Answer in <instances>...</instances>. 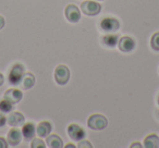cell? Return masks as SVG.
Wrapping results in <instances>:
<instances>
[{
    "instance_id": "obj_14",
    "label": "cell",
    "mask_w": 159,
    "mask_h": 148,
    "mask_svg": "<svg viewBox=\"0 0 159 148\" xmlns=\"http://www.w3.org/2000/svg\"><path fill=\"white\" fill-rule=\"evenodd\" d=\"M35 133H36V128L33 123L29 122L26 124H23V128H22V135L26 141H30V139L34 138L35 136Z\"/></svg>"
},
{
    "instance_id": "obj_4",
    "label": "cell",
    "mask_w": 159,
    "mask_h": 148,
    "mask_svg": "<svg viewBox=\"0 0 159 148\" xmlns=\"http://www.w3.org/2000/svg\"><path fill=\"white\" fill-rule=\"evenodd\" d=\"M100 10H102V6L95 1H91V0H86L81 5V11L87 16H97L99 14Z\"/></svg>"
},
{
    "instance_id": "obj_23",
    "label": "cell",
    "mask_w": 159,
    "mask_h": 148,
    "mask_svg": "<svg viewBox=\"0 0 159 148\" xmlns=\"http://www.w3.org/2000/svg\"><path fill=\"white\" fill-rule=\"evenodd\" d=\"M8 145H9L8 141L3 137H0V148H7Z\"/></svg>"
},
{
    "instance_id": "obj_12",
    "label": "cell",
    "mask_w": 159,
    "mask_h": 148,
    "mask_svg": "<svg viewBox=\"0 0 159 148\" xmlns=\"http://www.w3.org/2000/svg\"><path fill=\"white\" fill-rule=\"evenodd\" d=\"M35 82H36L35 76L31 72H26L24 73V75H23L22 80H21L20 84L23 89H31L35 85Z\"/></svg>"
},
{
    "instance_id": "obj_20",
    "label": "cell",
    "mask_w": 159,
    "mask_h": 148,
    "mask_svg": "<svg viewBox=\"0 0 159 148\" xmlns=\"http://www.w3.org/2000/svg\"><path fill=\"white\" fill-rule=\"evenodd\" d=\"M31 147L32 148H38V147L45 148L46 147V145H45V143L40 138H35V139H33V141H32Z\"/></svg>"
},
{
    "instance_id": "obj_6",
    "label": "cell",
    "mask_w": 159,
    "mask_h": 148,
    "mask_svg": "<svg viewBox=\"0 0 159 148\" xmlns=\"http://www.w3.org/2000/svg\"><path fill=\"white\" fill-rule=\"evenodd\" d=\"M120 27V23L117 19L115 18H105L100 22V29L108 33L117 32Z\"/></svg>"
},
{
    "instance_id": "obj_1",
    "label": "cell",
    "mask_w": 159,
    "mask_h": 148,
    "mask_svg": "<svg viewBox=\"0 0 159 148\" xmlns=\"http://www.w3.org/2000/svg\"><path fill=\"white\" fill-rule=\"evenodd\" d=\"M87 125L92 130L102 131L108 126V120L102 114H92L87 120Z\"/></svg>"
},
{
    "instance_id": "obj_22",
    "label": "cell",
    "mask_w": 159,
    "mask_h": 148,
    "mask_svg": "<svg viewBox=\"0 0 159 148\" xmlns=\"http://www.w3.org/2000/svg\"><path fill=\"white\" fill-rule=\"evenodd\" d=\"M6 122H7V118H6L5 115H3V113L1 112V113H0V128L5 126Z\"/></svg>"
},
{
    "instance_id": "obj_2",
    "label": "cell",
    "mask_w": 159,
    "mask_h": 148,
    "mask_svg": "<svg viewBox=\"0 0 159 148\" xmlns=\"http://www.w3.org/2000/svg\"><path fill=\"white\" fill-rule=\"evenodd\" d=\"M24 66L21 63H16L9 72V83L11 85H19L24 75Z\"/></svg>"
},
{
    "instance_id": "obj_3",
    "label": "cell",
    "mask_w": 159,
    "mask_h": 148,
    "mask_svg": "<svg viewBox=\"0 0 159 148\" xmlns=\"http://www.w3.org/2000/svg\"><path fill=\"white\" fill-rule=\"evenodd\" d=\"M55 80L57 84L66 85L70 80V70L64 64H60L55 70Z\"/></svg>"
},
{
    "instance_id": "obj_25",
    "label": "cell",
    "mask_w": 159,
    "mask_h": 148,
    "mask_svg": "<svg viewBox=\"0 0 159 148\" xmlns=\"http://www.w3.org/2000/svg\"><path fill=\"white\" fill-rule=\"evenodd\" d=\"M134 147H139V148H142V145H141V143H139V141H136V143H134V144H132V145H131V148H134Z\"/></svg>"
},
{
    "instance_id": "obj_11",
    "label": "cell",
    "mask_w": 159,
    "mask_h": 148,
    "mask_svg": "<svg viewBox=\"0 0 159 148\" xmlns=\"http://www.w3.org/2000/svg\"><path fill=\"white\" fill-rule=\"evenodd\" d=\"M3 97H5V99L9 100L12 104H18V102H20L21 99H22L23 94H22V92L16 88H9L6 91Z\"/></svg>"
},
{
    "instance_id": "obj_24",
    "label": "cell",
    "mask_w": 159,
    "mask_h": 148,
    "mask_svg": "<svg viewBox=\"0 0 159 148\" xmlns=\"http://www.w3.org/2000/svg\"><path fill=\"white\" fill-rule=\"evenodd\" d=\"M5 23H6L5 22V18L0 16V29H3V26H5Z\"/></svg>"
},
{
    "instance_id": "obj_18",
    "label": "cell",
    "mask_w": 159,
    "mask_h": 148,
    "mask_svg": "<svg viewBox=\"0 0 159 148\" xmlns=\"http://www.w3.org/2000/svg\"><path fill=\"white\" fill-rule=\"evenodd\" d=\"M13 110V104L10 102L9 100L3 99L0 101V111L2 113H10Z\"/></svg>"
},
{
    "instance_id": "obj_27",
    "label": "cell",
    "mask_w": 159,
    "mask_h": 148,
    "mask_svg": "<svg viewBox=\"0 0 159 148\" xmlns=\"http://www.w3.org/2000/svg\"><path fill=\"white\" fill-rule=\"evenodd\" d=\"M66 148H70V147L74 148V147H75V146H74V145H72V144H69V145H66Z\"/></svg>"
},
{
    "instance_id": "obj_13",
    "label": "cell",
    "mask_w": 159,
    "mask_h": 148,
    "mask_svg": "<svg viewBox=\"0 0 159 148\" xmlns=\"http://www.w3.org/2000/svg\"><path fill=\"white\" fill-rule=\"evenodd\" d=\"M51 130H52V126H51V123L48 121H43L40 122L37 125V128H36V133L39 137H46L50 134Z\"/></svg>"
},
{
    "instance_id": "obj_17",
    "label": "cell",
    "mask_w": 159,
    "mask_h": 148,
    "mask_svg": "<svg viewBox=\"0 0 159 148\" xmlns=\"http://www.w3.org/2000/svg\"><path fill=\"white\" fill-rule=\"evenodd\" d=\"M102 44L105 46H107L108 48H113V47L117 46V44L119 43V37L115 34H109L102 37Z\"/></svg>"
},
{
    "instance_id": "obj_15",
    "label": "cell",
    "mask_w": 159,
    "mask_h": 148,
    "mask_svg": "<svg viewBox=\"0 0 159 148\" xmlns=\"http://www.w3.org/2000/svg\"><path fill=\"white\" fill-rule=\"evenodd\" d=\"M46 143L47 146L50 148H61L63 146V144H62L63 141L57 134H51L49 136H47Z\"/></svg>"
},
{
    "instance_id": "obj_26",
    "label": "cell",
    "mask_w": 159,
    "mask_h": 148,
    "mask_svg": "<svg viewBox=\"0 0 159 148\" xmlns=\"http://www.w3.org/2000/svg\"><path fill=\"white\" fill-rule=\"evenodd\" d=\"M3 83H5V76L0 73V86H1V85H3Z\"/></svg>"
},
{
    "instance_id": "obj_29",
    "label": "cell",
    "mask_w": 159,
    "mask_h": 148,
    "mask_svg": "<svg viewBox=\"0 0 159 148\" xmlns=\"http://www.w3.org/2000/svg\"><path fill=\"white\" fill-rule=\"evenodd\" d=\"M97 1H102V0H97Z\"/></svg>"
},
{
    "instance_id": "obj_10",
    "label": "cell",
    "mask_w": 159,
    "mask_h": 148,
    "mask_svg": "<svg viewBox=\"0 0 159 148\" xmlns=\"http://www.w3.org/2000/svg\"><path fill=\"white\" fill-rule=\"evenodd\" d=\"M22 132L16 128H13L9 131L7 136V141L10 146H18L22 141Z\"/></svg>"
},
{
    "instance_id": "obj_21",
    "label": "cell",
    "mask_w": 159,
    "mask_h": 148,
    "mask_svg": "<svg viewBox=\"0 0 159 148\" xmlns=\"http://www.w3.org/2000/svg\"><path fill=\"white\" fill-rule=\"evenodd\" d=\"M79 147L80 148H83V147H84V148H92L93 146H92L91 141H80Z\"/></svg>"
},
{
    "instance_id": "obj_7",
    "label": "cell",
    "mask_w": 159,
    "mask_h": 148,
    "mask_svg": "<svg viewBox=\"0 0 159 148\" xmlns=\"http://www.w3.org/2000/svg\"><path fill=\"white\" fill-rule=\"evenodd\" d=\"M64 14H66V20L71 23L79 22L80 19H81V12H80V9L75 5L66 6V10H64Z\"/></svg>"
},
{
    "instance_id": "obj_8",
    "label": "cell",
    "mask_w": 159,
    "mask_h": 148,
    "mask_svg": "<svg viewBox=\"0 0 159 148\" xmlns=\"http://www.w3.org/2000/svg\"><path fill=\"white\" fill-rule=\"evenodd\" d=\"M120 51L122 52H130V51L134 50L135 48V42L132 37L129 36H123L122 38H120L119 43H118Z\"/></svg>"
},
{
    "instance_id": "obj_28",
    "label": "cell",
    "mask_w": 159,
    "mask_h": 148,
    "mask_svg": "<svg viewBox=\"0 0 159 148\" xmlns=\"http://www.w3.org/2000/svg\"><path fill=\"white\" fill-rule=\"evenodd\" d=\"M157 102H158V105H159V96H158V99H157Z\"/></svg>"
},
{
    "instance_id": "obj_9",
    "label": "cell",
    "mask_w": 159,
    "mask_h": 148,
    "mask_svg": "<svg viewBox=\"0 0 159 148\" xmlns=\"http://www.w3.org/2000/svg\"><path fill=\"white\" fill-rule=\"evenodd\" d=\"M7 121L9 125L12 126V128H20L24 124L25 118L21 112H10V115L8 117Z\"/></svg>"
},
{
    "instance_id": "obj_16",
    "label": "cell",
    "mask_w": 159,
    "mask_h": 148,
    "mask_svg": "<svg viewBox=\"0 0 159 148\" xmlns=\"http://www.w3.org/2000/svg\"><path fill=\"white\" fill-rule=\"evenodd\" d=\"M144 147L146 148H158L159 147V137L156 134H149L144 139Z\"/></svg>"
},
{
    "instance_id": "obj_5",
    "label": "cell",
    "mask_w": 159,
    "mask_h": 148,
    "mask_svg": "<svg viewBox=\"0 0 159 148\" xmlns=\"http://www.w3.org/2000/svg\"><path fill=\"white\" fill-rule=\"evenodd\" d=\"M68 135L71 139L75 141H82L85 137V131L83 128H81L77 124H70L68 126Z\"/></svg>"
},
{
    "instance_id": "obj_19",
    "label": "cell",
    "mask_w": 159,
    "mask_h": 148,
    "mask_svg": "<svg viewBox=\"0 0 159 148\" xmlns=\"http://www.w3.org/2000/svg\"><path fill=\"white\" fill-rule=\"evenodd\" d=\"M150 46L155 51H159V32L155 33L150 39Z\"/></svg>"
}]
</instances>
